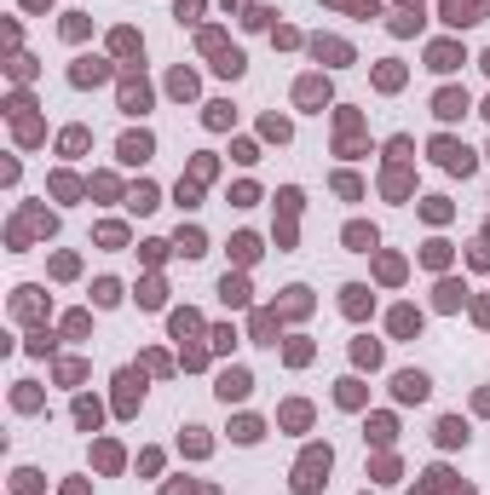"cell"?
<instances>
[{
    "label": "cell",
    "instance_id": "603a6c76",
    "mask_svg": "<svg viewBox=\"0 0 490 495\" xmlns=\"http://www.w3.org/2000/svg\"><path fill=\"white\" fill-rule=\"evenodd\" d=\"M260 432H265V426H260V421H254V415H243V421H237V426H231V438H237V443H254V438H260Z\"/></svg>",
    "mask_w": 490,
    "mask_h": 495
},
{
    "label": "cell",
    "instance_id": "ab89813d",
    "mask_svg": "<svg viewBox=\"0 0 490 495\" xmlns=\"http://www.w3.org/2000/svg\"><path fill=\"white\" fill-rule=\"evenodd\" d=\"M231 202H237V207H254V202H260V190H254V185H237V190H231Z\"/></svg>",
    "mask_w": 490,
    "mask_h": 495
},
{
    "label": "cell",
    "instance_id": "7bdbcfd3",
    "mask_svg": "<svg viewBox=\"0 0 490 495\" xmlns=\"http://www.w3.org/2000/svg\"><path fill=\"white\" fill-rule=\"evenodd\" d=\"M18 139H23V144H35V139H40V121H29V115H23V121H18Z\"/></svg>",
    "mask_w": 490,
    "mask_h": 495
},
{
    "label": "cell",
    "instance_id": "836d02e7",
    "mask_svg": "<svg viewBox=\"0 0 490 495\" xmlns=\"http://www.w3.org/2000/svg\"><path fill=\"white\" fill-rule=\"evenodd\" d=\"M254 334H260V340L277 334V317H272V311H260V317H254Z\"/></svg>",
    "mask_w": 490,
    "mask_h": 495
},
{
    "label": "cell",
    "instance_id": "74e56055",
    "mask_svg": "<svg viewBox=\"0 0 490 495\" xmlns=\"http://www.w3.org/2000/svg\"><path fill=\"white\" fill-rule=\"evenodd\" d=\"M265 139H277V144H283V139H289V121H277V115H265Z\"/></svg>",
    "mask_w": 490,
    "mask_h": 495
},
{
    "label": "cell",
    "instance_id": "bcb514c9",
    "mask_svg": "<svg viewBox=\"0 0 490 495\" xmlns=\"http://www.w3.org/2000/svg\"><path fill=\"white\" fill-rule=\"evenodd\" d=\"M179 207H196V178H179Z\"/></svg>",
    "mask_w": 490,
    "mask_h": 495
},
{
    "label": "cell",
    "instance_id": "ba28073f",
    "mask_svg": "<svg viewBox=\"0 0 490 495\" xmlns=\"http://www.w3.org/2000/svg\"><path fill=\"white\" fill-rule=\"evenodd\" d=\"M294 98H300L306 110H318V104H329V81H323V75H306V81L294 86Z\"/></svg>",
    "mask_w": 490,
    "mask_h": 495
},
{
    "label": "cell",
    "instance_id": "4dcf8cb0",
    "mask_svg": "<svg viewBox=\"0 0 490 495\" xmlns=\"http://www.w3.org/2000/svg\"><path fill=\"white\" fill-rule=\"evenodd\" d=\"M99 467H104V472L121 467V449H116V443H99Z\"/></svg>",
    "mask_w": 490,
    "mask_h": 495
},
{
    "label": "cell",
    "instance_id": "f907efd6",
    "mask_svg": "<svg viewBox=\"0 0 490 495\" xmlns=\"http://www.w3.org/2000/svg\"><path fill=\"white\" fill-rule=\"evenodd\" d=\"M484 69H490V52H484Z\"/></svg>",
    "mask_w": 490,
    "mask_h": 495
},
{
    "label": "cell",
    "instance_id": "2e32d148",
    "mask_svg": "<svg viewBox=\"0 0 490 495\" xmlns=\"http://www.w3.org/2000/svg\"><path fill=\"white\" fill-rule=\"evenodd\" d=\"M438 443H444V449H456V443H467V426H462L456 415H450V421H438Z\"/></svg>",
    "mask_w": 490,
    "mask_h": 495
},
{
    "label": "cell",
    "instance_id": "ffe728a7",
    "mask_svg": "<svg viewBox=\"0 0 490 495\" xmlns=\"http://www.w3.org/2000/svg\"><path fill=\"white\" fill-rule=\"evenodd\" d=\"M213 69L237 81V75H243V52H237V47H225V52H219V64H213Z\"/></svg>",
    "mask_w": 490,
    "mask_h": 495
},
{
    "label": "cell",
    "instance_id": "d6a6232c",
    "mask_svg": "<svg viewBox=\"0 0 490 495\" xmlns=\"http://www.w3.org/2000/svg\"><path fill=\"white\" fill-rule=\"evenodd\" d=\"M398 277H404V259L386 254V259H381V283H398Z\"/></svg>",
    "mask_w": 490,
    "mask_h": 495
},
{
    "label": "cell",
    "instance_id": "681fc988",
    "mask_svg": "<svg viewBox=\"0 0 490 495\" xmlns=\"http://www.w3.org/2000/svg\"><path fill=\"white\" fill-rule=\"evenodd\" d=\"M404 6H421V0H404Z\"/></svg>",
    "mask_w": 490,
    "mask_h": 495
},
{
    "label": "cell",
    "instance_id": "3957f363",
    "mask_svg": "<svg viewBox=\"0 0 490 495\" xmlns=\"http://www.w3.org/2000/svg\"><path fill=\"white\" fill-rule=\"evenodd\" d=\"M490 12V0H444V23L450 29H462V23H479Z\"/></svg>",
    "mask_w": 490,
    "mask_h": 495
},
{
    "label": "cell",
    "instance_id": "d6986e66",
    "mask_svg": "<svg viewBox=\"0 0 490 495\" xmlns=\"http://www.w3.org/2000/svg\"><path fill=\"white\" fill-rule=\"evenodd\" d=\"M167 93H173V98H191V93H196V75H191V69H173Z\"/></svg>",
    "mask_w": 490,
    "mask_h": 495
},
{
    "label": "cell",
    "instance_id": "52a82bcc",
    "mask_svg": "<svg viewBox=\"0 0 490 495\" xmlns=\"http://www.w3.org/2000/svg\"><path fill=\"white\" fill-rule=\"evenodd\" d=\"M433 115H438V121H456V115H467V93H456V86H444V93L433 98Z\"/></svg>",
    "mask_w": 490,
    "mask_h": 495
},
{
    "label": "cell",
    "instance_id": "d590c367",
    "mask_svg": "<svg viewBox=\"0 0 490 495\" xmlns=\"http://www.w3.org/2000/svg\"><path fill=\"white\" fill-rule=\"evenodd\" d=\"M133 207L150 213V207H156V190H150V185H139V190H133Z\"/></svg>",
    "mask_w": 490,
    "mask_h": 495
},
{
    "label": "cell",
    "instance_id": "ee69618b",
    "mask_svg": "<svg viewBox=\"0 0 490 495\" xmlns=\"http://www.w3.org/2000/svg\"><path fill=\"white\" fill-rule=\"evenodd\" d=\"M64 150H69V156H75V150H87V132H81V127H69V132H64Z\"/></svg>",
    "mask_w": 490,
    "mask_h": 495
},
{
    "label": "cell",
    "instance_id": "8d00e7d4",
    "mask_svg": "<svg viewBox=\"0 0 490 495\" xmlns=\"http://www.w3.org/2000/svg\"><path fill=\"white\" fill-rule=\"evenodd\" d=\"M99 242H104V248H121V242H127V231H121V224H104Z\"/></svg>",
    "mask_w": 490,
    "mask_h": 495
},
{
    "label": "cell",
    "instance_id": "e575fe53",
    "mask_svg": "<svg viewBox=\"0 0 490 495\" xmlns=\"http://www.w3.org/2000/svg\"><path fill=\"white\" fill-rule=\"evenodd\" d=\"M208 127H231V104H208Z\"/></svg>",
    "mask_w": 490,
    "mask_h": 495
},
{
    "label": "cell",
    "instance_id": "7a4b0ae2",
    "mask_svg": "<svg viewBox=\"0 0 490 495\" xmlns=\"http://www.w3.org/2000/svg\"><path fill=\"white\" fill-rule=\"evenodd\" d=\"M433 156H438V167H450V173H473V150L456 144V139H433Z\"/></svg>",
    "mask_w": 490,
    "mask_h": 495
},
{
    "label": "cell",
    "instance_id": "9c48e42d",
    "mask_svg": "<svg viewBox=\"0 0 490 495\" xmlns=\"http://www.w3.org/2000/svg\"><path fill=\"white\" fill-rule=\"evenodd\" d=\"M248 386H254V380H248V369H225V375H219V386H213V392L225 397V403H237V397H248Z\"/></svg>",
    "mask_w": 490,
    "mask_h": 495
},
{
    "label": "cell",
    "instance_id": "30bf717a",
    "mask_svg": "<svg viewBox=\"0 0 490 495\" xmlns=\"http://www.w3.org/2000/svg\"><path fill=\"white\" fill-rule=\"evenodd\" d=\"M150 150H156V144H150V132H127V139H121V161H127V167L150 161Z\"/></svg>",
    "mask_w": 490,
    "mask_h": 495
},
{
    "label": "cell",
    "instance_id": "f6af8a7d",
    "mask_svg": "<svg viewBox=\"0 0 490 495\" xmlns=\"http://www.w3.org/2000/svg\"><path fill=\"white\" fill-rule=\"evenodd\" d=\"M398 81H404V69H398V64H381V86H386V93H392Z\"/></svg>",
    "mask_w": 490,
    "mask_h": 495
},
{
    "label": "cell",
    "instance_id": "1f68e13d",
    "mask_svg": "<svg viewBox=\"0 0 490 495\" xmlns=\"http://www.w3.org/2000/svg\"><path fill=\"white\" fill-rule=\"evenodd\" d=\"M306 421H311L306 403H289V409H283V426H306Z\"/></svg>",
    "mask_w": 490,
    "mask_h": 495
},
{
    "label": "cell",
    "instance_id": "44dd1931",
    "mask_svg": "<svg viewBox=\"0 0 490 495\" xmlns=\"http://www.w3.org/2000/svg\"><path fill=\"white\" fill-rule=\"evenodd\" d=\"M99 415H104V409H99V403H93V397H81V403H75V421H81L87 432H93V426H99Z\"/></svg>",
    "mask_w": 490,
    "mask_h": 495
},
{
    "label": "cell",
    "instance_id": "7c38bea8",
    "mask_svg": "<svg viewBox=\"0 0 490 495\" xmlns=\"http://www.w3.org/2000/svg\"><path fill=\"white\" fill-rule=\"evenodd\" d=\"M311 52H318V58H329V64H352V47H346V40H311Z\"/></svg>",
    "mask_w": 490,
    "mask_h": 495
},
{
    "label": "cell",
    "instance_id": "484cf974",
    "mask_svg": "<svg viewBox=\"0 0 490 495\" xmlns=\"http://www.w3.org/2000/svg\"><path fill=\"white\" fill-rule=\"evenodd\" d=\"M179 254H185V259H196V254H208V248H202V231H179Z\"/></svg>",
    "mask_w": 490,
    "mask_h": 495
},
{
    "label": "cell",
    "instance_id": "7dc6e473",
    "mask_svg": "<svg viewBox=\"0 0 490 495\" xmlns=\"http://www.w3.org/2000/svg\"><path fill=\"white\" fill-rule=\"evenodd\" d=\"M427 265H444V259H450V248H444V242H427V254H421Z\"/></svg>",
    "mask_w": 490,
    "mask_h": 495
},
{
    "label": "cell",
    "instance_id": "e0dca14e",
    "mask_svg": "<svg viewBox=\"0 0 490 495\" xmlns=\"http://www.w3.org/2000/svg\"><path fill=\"white\" fill-rule=\"evenodd\" d=\"M219 300H225V305H248V283L243 277H225V283H219Z\"/></svg>",
    "mask_w": 490,
    "mask_h": 495
},
{
    "label": "cell",
    "instance_id": "d4e9b609",
    "mask_svg": "<svg viewBox=\"0 0 490 495\" xmlns=\"http://www.w3.org/2000/svg\"><path fill=\"white\" fill-rule=\"evenodd\" d=\"M110 47H116V52H127V58H133V52H139V35H133V29H116V35H110Z\"/></svg>",
    "mask_w": 490,
    "mask_h": 495
},
{
    "label": "cell",
    "instance_id": "4fadbf2b",
    "mask_svg": "<svg viewBox=\"0 0 490 495\" xmlns=\"http://www.w3.org/2000/svg\"><path fill=\"white\" fill-rule=\"evenodd\" d=\"M346 248L352 254H369L375 248V224H346Z\"/></svg>",
    "mask_w": 490,
    "mask_h": 495
},
{
    "label": "cell",
    "instance_id": "8992f818",
    "mask_svg": "<svg viewBox=\"0 0 490 495\" xmlns=\"http://www.w3.org/2000/svg\"><path fill=\"white\" fill-rule=\"evenodd\" d=\"M116 386H121V392H116V409L133 415V409H139V397H145V380H139V375H116Z\"/></svg>",
    "mask_w": 490,
    "mask_h": 495
},
{
    "label": "cell",
    "instance_id": "5b68a950",
    "mask_svg": "<svg viewBox=\"0 0 490 495\" xmlns=\"http://www.w3.org/2000/svg\"><path fill=\"white\" fill-rule=\"evenodd\" d=\"M392 392H398V403H421L427 397V375L421 369H404V375L392 380Z\"/></svg>",
    "mask_w": 490,
    "mask_h": 495
},
{
    "label": "cell",
    "instance_id": "b9f144b4",
    "mask_svg": "<svg viewBox=\"0 0 490 495\" xmlns=\"http://www.w3.org/2000/svg\"><path fill=\"white\" fill-rule=\"evenodd\" d=\"M369 438H375V443H386V438H392V421H386V415H375V421H369Z\"/></svg>",
    "mask_w": 490,
    "mask_h": 495
},
{
    "label": "cell",
    "instance_id": "cb8c5ba5",
    "mask_svg": "<svg viewBox=\"0 0 490 495\" xmlns=\"http://www.w3.org/2000/svg\"><path fill=\"white\" fill-rule=\"evenodd\" d=\"M462 294H467L462 283H438V305H444V311H456V305H462Z\"/></svg>",
    "mask_w": 490,
    "mask_h": 495
},
{
    "label": "cell",
    "instance_id": "8fae6325",
    "mask_svg": "<svg viewBox=\"0 0 490 495\" xmlns=\"http://www.w3.org/2000/svg\"><path fill=\"white\" fill-rule=\"evenodd\" d=\"M104 75H110V69H104V58H81V64L69 69V81H75V86H99Z\"/></svg>",
    "mask_w": 490,
    "mask_h": 495
},
{
    "label": "cell",
    "instance_id": "f1b7e54d",
    "mask_svg": "<svg viewBox=\"0 0 490 495\" xmlns=\"http://www.w3.org/2000/svg\"><path fill=\"white\" fill-rule=\"evenodd\" d=\"M196 329H202V323L191 317V311H173V334H179V340H185V334H196Z\"/></svg>",
    "mask_w": 490,
    "mask_h": 495
},
{
    "label": "cell",
    "instance_id": "f35d334b",
    "mask_svg": "<svg viewBox=\"0 0 490 495\" xmlns=\"http://www.w3.org/2000/svg\"><path fill=\"white\" fill-rule=\"evenodd\" d=\"M64 35H69V40H81V35H87V18H81V12H69V18H64Z\"/></svg>",
    "mask_w": 490,
    "mask_h": 495
},
{
    "label": "cell",
    "instance_id": "277c9868",
    "mask_svg": "<svg viewBox=\"0 0 490 495\" xmlns=\"http://www.w3.org/2000/svg\"><path fill=\"white\" fill-rule=\"evenodd\" d=\"M121 110H127V115H145V110H150V86H145V75H127V81H121Z\"/></svg>",
    "mask_w": 490,
    "mask_h": 495
},
{
    "label": "cell",
    "instance_id": "c3c4849f",
    "mask_svg": "<svg viewBox=\"0 0 490 495\" xmlns=\"http://www.w3.org/2000/svg\"><path fill=\"white\" fill-rule=\"evenodd\" d=\"M23 6H47V0H23Z\"/></svg>",
    "mask_w": 490,
    "mask_h": 495
},
{
    "label": "cell",
    "instance_id": "9a60e30c",
    "mask_svg": "<svg viewBox=\"0 0 490 495\" xmlns=\"http://www.w3.org/2000/svg\"><path fill=\"white\" fill-rule=\"evenodd\" d=\"M340 305H346V317H364V311H369V288H364V283H352Z\"/></svg>",
    "mask_w": 490,
    "mask_h": 495
},
{
    "label": "cell",
    "instance_id": "7402d4cb",
    "mask_svg": "<svg viewBox=\"0 0 490 495\" xmlns=\"http://www.w3.org/2000/svg\"><path fill=\"white\" fill-rule=\"evenodd\" d=\"M93 300H99V305H116V300H121V283L99 277V283H93Z\"/></svg>",
    "mask_w": 490,
    "mask_h": 495
},
{
    "label": "cell",
    "instance_id": "60d3db41",
    "mask_svg": "<svg viewBox=\"0 0 490 495\" xmlns=\"http://www.w3.org/2000/svg\"><path fill=\"white\" fill-rule=\"evenodd\" d=\"M139 305H150V311H156V305H162V283H145V288H139Z\"/></svg>",
    "mask_w": 490,
    "mask_h": 495
},
{
    "label": "cell",
    "instance_id": "83f0119b",
    "mask_svg": "<svg viewBox=\"0 0 490 495\" xmlns=\"http://www.w3.org/2000/svg\"><path fill=\"white\" fill-rule=\"evenodd\" d=\"M231 254H237V259H243V265H248V259H254V254H260V242H254V237H231Z\"/></svg>",
    "mask_w": 490,
    "mask_h": 495
},
{
    "label": "cell",
    "instance_id": "ac0fdd59",
    "mask_svg": "<svg viewBox=\"0 0 490 495\" xmlns=\"http://www.w3.org/2000/svg\"><path fill=\"white\" fill-rule=\"evenodd\" d=\"M416 329H421V311L398 305V311H392V334H416Z\"/></svg>",
    "mask_w": 490,
    "mask_h": 495
},
{
    "label": "cell",
    "instance_id": "6da1fadb",
    "mask_svg": "<svg viewBox=\"0 0 490 495\" xmlns=\"http://www.w3.org/2000/svg\"><path fill=\"white\" fill-rule=\"evenodd\" d=\"M329 461H335V455H329V443H311L306 455H300V467H294V489H300V495H311V489L329 478Z\"/></svg>",
    "mask_w": 490,
    "mask_h": 495
},
{
    "label": "cell",
    "instance_id": "f546056e",
    "mask_svg": "<svg viewBox=\"0 0 490 495\" xmlns=\"http://www.w3.org/2000/svg\"><path fill=\"white\" fill-rule=\"evenodd\" d=\"M335 397L346 403V409H358V397H364V386H358V380H340V392H335Z\"/></svg>",
    "mask_w": 490,
    "mask_h": 495
},
{
    "label": "cell",
    "instance_id": "816d5d0a",
    "mask_svg": "<svg viewBox=\"0 0 490 495\" xmlns=\"http://www.w3.org/2000/svg\"><path fill=\"white\" fill-rule=\"evenodd\" d=\"M484 115H490V104H484Z\"/></svg>",
    "mask_w": 490,
    "mask_h": 495
},
{
    "label": "cell",
    "instance_id": "5bb4252c",
    "mask_svg": "<svg viewBox=\"0 0 490 495\" xmlns=\"http://www.w3.org/2000/svg\"><path fill=\"white\" fill-rule=\"evenodd\" d=\"M427 64H433V69H438V75H444V69H456V64H462V52H456V47H450V40H438V47H433V52H427Z\"/></svg>",
    "mask_w": 490,
    "mask_h": 495
},
{
    "label": "cell",
    "instance_id": "4316f807",
    "mask_svg": "<svg viewBox=\"0 0 490 495\" xmlns=\"http://www.w3.org/2000/svg\"><path fill=\"white\" fill-rule=\"evenodd\" d=\"M352 357H358V363H369V369H375V363H381V346H375V340H358V346H352Z\"/></svg>",
    "mask_w": 490,
    "mask_h": 495
},
{
    "label": "cell",
    "instance_id": "f5cc1de1",
    "mask_svg": "<svg viewBox=\"0 0 490 495\" xmlns=\"http://www.w3.org/2000/svg\"><path fill=\"white\" fill-rule=\"evenodd\" d=\"M225 6H231V0H225Z\"/></svg>",
    "mask_w": 490,
    "mask_h": 495
}]
</instances>
